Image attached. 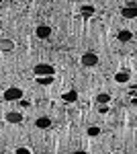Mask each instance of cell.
<instances>
[{"label": "cell", "mask_w": 137, "mask_h": 154, "mask_svg": "<svg viewBox=\"0 0 137 154\" xmlns=\"http://www.w3.org/2000/svg\"><path fill=\"white\" fill-rule=\"evenodd\" d=\"M21 97H23V91L16 88V86H10V88L4 91V99H6V101H19Z\"/></svg>", "instance_id": "1"}, {"label": "cell", "mask_w": 137, "mask_h": 154, "mask_svg": "<svg viewBox=\"0 0 137 154\" xmlns=\"http://www.w3.org/2000/svg\"><path fill=\"white\" fill-rule=\"evenodd\" d=\"M53 66H47V64H39V66H35V74L37 76H49V74H53Z\"/></svg>", "instance_id": "2"}, {"label": "cell", "mask_w": 137, "mask_h": 154, "mask_svg": "<svg viewBox=\"0 0 137 154\" xmlns=\"http://www.w3.org/2000/svg\"><path fill=\"white\" fill-rule=\"evenodd\" d=\"M82 64H84V66H96V64H98L96 54H84V56H82Z\"/></svg>", "instance_id": "3"}, {"label": "cell", "mask_w": 137, "mask_h": 154, "mask_svg": "<svg viewBox=\"0 0 137 154\" xmlns=\"http://www.w3.org/2000/svg\"><path fill=\"white\" fill-rule=\"evenodd\" d=\"M49 35H51V29H49V27H45V25L37 27V37H39V39H47Z\"/></svg>", "instance_id": "4"}, {"label": "cell", "mask_w": 137, "mask_h": 154, "mask_svg": "<svg viewBox=\"0 0 137 154\" xmlns=\"http://www.w3.org/2000/svg\"><path fill=\"white\" fill-rule=\"evenodd\" d=\"M123 17H125V19H133V17H135V2H131V6L123 8Z\"/></svg>", "instance_id": "5"}, {"label": "cell", "mask_w": 137, "mask_h": 154, "mask_svg": "<svg viewBox=\"0 0 137 154\" xmlns=\"http://www.w3.org/2000/svg\"><path fill=\"white\" fill-rule=\"evenodd\" d=\"M6 121H10V123H21V121H23V115H21V113H6Z\"/></svg>", "instance_id": "6"}, {"label": "cell", "mask_w": 137, "mask_h": 154, "mask_svg": "<svg viewBox=\"0 0 137 154\" xmlns=\"http://www.w3.org/2000/svg\"><path fill=\"white\" fill-rule=\"evenodd\" d=\"M51 125V119L49 117H39L37 119V128H41V130H47Z\"/></svg>", "instance_id": "7"}, {"label": "cell", "mask_w": 137, "mask_h": 154, "mask_svg": "<svg viewBox=\"0 0 137 154\" xmlns=\"http://www.w3.org/2000/svg\"><path fill=\"white\" fill-rule=\"evenodd\" d=\"M131 39H133V33L131 31H127V29L119 31V41H131Z\"/></svg>", "instance_id": "8"}, {"label": "cell", "mask_w": 137, "mask_h": 154, "mask_svg": "<svg viewBox=\"0 0 137 154\" xmlns=\"http://www.w3.org/2000/svg\"><path fill=\"white\" fill-rule=\"evenodd\" d=\"M76 99H78V93H76V91H68V93H64V101H66V103H74Z\"/></svg>", "instance_id": "9"}, {"label": "cell", "mask_w": 137, "mask_h": 154, "mask_svg": "<svg viewBox=\"0 0 137 154\" xmlns=\"http://www.w3.org/2000/svg\"><path fill=\"white\" fill-rule=\"evenodd\" d=\"M37 82L43 84V86L51 84V82H53V74H49V76H37Z\"/></svg>", "instance_id": "10"}, {"label": "cell", "mask_w": 137, "mask_h": 154, "mask_svg": "<svg viewBox=\"0 0 137 154\" xmlns=\"http://www.w3.org/2000/svg\"><path fill=\"white\" fill-rule=\"evenodd\" d=\"M115 80H117V82H129V74H127V72H119V74L115 76Z\"/></svg>", "instance_id": "11"}, {"label": "cell", "mask_w": 137, "mask_h": 154, "mask_svg": "<svg viewBox=\"0 0 137 154\" xmlns=\"http://www.w3.org/2000/svg\"><path fill=\"white\" fill-rule=\"evenodd\" d=\"M80 14L82 17H92V14H94V8H92V6H82Z\"/></svg>", "instance_id": "12"}, {"label": "cell", "mask_w": 137, "mask_h": 154, "mask_svg": "<svg viewBox=\"0 0 137 154\" xmlns=\"http://www.w3.org/2000/svg\"><path fill=\"white\" fill-rule=\"evenodd\" d=\"M96 101H98L100 105H106V103L111 101V97H109V95H104V93H103V95H98V97H96Z\"/></svg>", "instance_id": "13"}, {"label": "cell", "mask_w": 137, "mask_h": 154, "mask_svg": "<svg viewBox=\"0 0 137 154\" xmlns=\"http://www.w3.org/2000/svg\"><path fill=\"white\" fill-rule=\"evenodd\" d=\"M98 134H100V130H98V128H94V125H92V128H88V136H98Z\"/></svg>", "instance_id": "14"}, {"label": "cell", "mask_w": 137, "mask_h": 154, "mask_svg": "<svg viewBox=\"0 0 137 154\" xmlns=\"http://www.w3.org/2000/svg\"><path fill=\"white\" fill-rule=\"evenodd\" d=\"M2 48H4V51H8V49L12 48V43H10V41H4V43H2Z\"/></svg>", "instance_id": "15"}, {"label": "cell", "mask_w": 137, "mask_h": 154, "mask_svg": "<svg viewBox=\"0 0 137 154\" xmlns=\"http://www.w3.org/2000/svg\"><path fill=\"white\" fill-rule=\"evenodd\" d=\"M16 152H19V154H27V152H29V148H19Z\"/></svg>", "instance_id": "16"}, {"label": "cell", "mask_w": 137, "mask_h": 154, "mask_svg": "<svg viewBox=\"0 0 137 154\" xmlns=\"http://www.w3.org/2000/svg\"><path fill=\"white\" fill-rule=\"evenodd\" d=\"M21 2H25V0H21Z\"/></svg>", "instance_id": "17"}, {"label": "cell", "mask_w": 137, "mask_h": 154, "mask_svg": "<svg viewBox=\"0 0 137 154\" xmlns=\"http://www.w3.org/2000/svg\"><path fill=\"white\" fill-rule=\"evenodd\" d=\"M0 2H2V0H0Z\"/></svg>", "instance_id": "18"}]
</instances>
